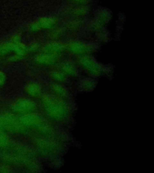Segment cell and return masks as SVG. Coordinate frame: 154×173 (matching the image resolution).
Wrapping results in <instances>:
<instances>
[{"label": "cell", "mask_w": 154, "mask_h": 173, "mask_svg": "<svg viewBox=\"0 0 154 173\" xmlns=\"http://www.w3.org/2000/svg\"><path fill=\"white\" fill-rule=\"evenodd\" d=\"M58 99L47 97L43 99V105L47 114L53 119L63 120L67 114L66 105Z\"/></svg>", "instance_id": "obj_1"}, {"label": "cell", "mask_w": 154, "mask_h": 173, "mask_svg": "<svg viewBox=\"0 0 154 173\" xmlns=\"http://www.w3.org/2000/svg\"><path fill=\"white\" fill-rule=\"evenodd\" d=\"M24 127L14 115L8 113L0 115V131L20 132L24 131Z\"/></svg>", "instance_id": "obj_2"}, {"label": "cell", "mask_w": 154, "mask_h": 173, "mask_svg": "<svg viewBox=\"0 0 154 173\" xmlns=\"http://www.w3.org/2000/svg\"><path fill=\"white\" fill-rule=\"evenodd\" d=\"M36 108L34 102L30 99H17L12 105V110L16 113L26 114L33 113Z\"/></svg>", "instance_id": "obj_3"}, {"label": "cell", "mask_w": 154, "mask_h": 173, "mask_svg": "<svg viewBox=\"0 0 154 173\" xmlns=\"http://www.w3.org/2000/svg\"><path fill=\"white\" fill-rule=\"evenodd\" d=\"M25 92L29 96L34 97H38L41 94L42 90L40 86L35 83H29L25 86Z\"/></svg>", "instance_id": "obj_4"}, {"label": "cell", "mask_w": 154, "mask_h": 173, "mask_svg": "<svg viewBox=\"0 0 154 173\" xmlns=\"http://www.w3.org/2000/svg\"><path fill=\"white\" fill-rule=\"evenodd\" d=\"M10 145V139L4 132L0 131V149H5Z\"/></svg>", "instance_id": "obj_5"}, {"label": "cell", "mask_w": 154, "mask_h": 173, "mask_svg": "<svg viewBox=\"0 0 154 173\" xmlns=\"http://www.w3.org/2000/svg\"><path fill=\"white\" fill-rule=\"evenodd\" d=\"M52 90L54 91V92L57 96H59V97H61L62 98L67 97V96H66L67 95L66 90L61 86H60L59 85H54L52 86Z\"/></svg>", "instance_id": "obj_6"}, {"label": "cell", "mask_w": 154, "mask_h": 173, "mask_svg": "<svg viewBox=\"0 0 154 173\" xmlns=\"http://www.w3.org/2000/svg\"><path fill=\"white\" fill-rule=\"evenodd\" d=\"M6 80V76L4 73L2 71H0V87L3 86Z\"/></svg>", "instance_id": "obj_7"}]
</instances>
